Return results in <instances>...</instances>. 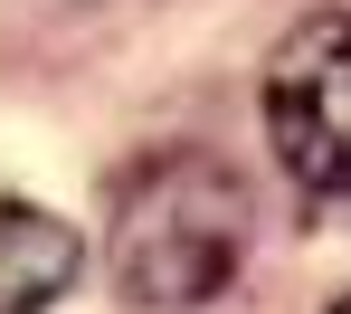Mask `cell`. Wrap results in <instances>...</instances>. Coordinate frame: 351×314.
<instances>
[{
	"label": "cell",
	"mask_w": 351,
	"mask_h": 314,
	"mask_svg": "<svg viewBox=\"0 0 351 314\" xmlns=\"http://www.w3.org/2000/svg\"><path fill=\"white\" fill-rule=\"evenodd\" d=\"M247 229H256V200L219 153H152L114 190V229H105L114 295L152 314L209 305L247 257Z\"/></svg>",
	"instance_id": "6da1fadb"
},
{
	"label": "cell",
	"mask_w": 351,
	"mask_h": 314,
	"mask_svg": "<svg viewBox=\"0 0 351 314\" xmlns=\"http://www.w3.org/2000/svg\"><path fill=\"white\" fill-rule=\"evenodd\" d=\"M266 133L313 200H351V10L285 29V48L266 58Z\"/></svg>",
	"instance_id": "7a4b0ae2"
},
{
	"label": "cell",
	"mask_w": 351,
	"mask_h": 314,
	"mask_svg": "<svg viewBox=\"0 0 351 314\" xmlns=\"http://www.w3.org/2000/svg\"><path fill=\"white\" fill-rule=\"evenodd\" d=\"M76 229H66L58 210H38V200H0V314H48L76 286Z\"/></svg>",
	"instance_id": "3957f363"
},
{
	"label": "cell",
	"mask_w": 351,
	"mask_h": 314,
	"mask_svg": "<svg viewBox=\"0 0 351 314\" xmlns=\"http://www.w3.org/2000/svg\"><path fill=\"white\" fill-rule=\"evenodd\" d=\"M332 314H351V295H342V305H332Z\"/></svg>",
	"instance_id": "277c9868"
}]
</instances>
